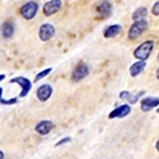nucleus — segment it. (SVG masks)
Masks as SVG:
<instances>
[{
  "instance_id": "obj_24",
  "label": "nucleus",
  "mask_w": 159,
  "mask_h": 159,
  "mask_svg": "<svg viewBox=\"0 0 159 159\" xmlns=\"http://www.w3.org/2000/svg\"><path fill=\"white\" fill-rule=\"evenodd\" d=\"M6 78V75L5 74H1L0 75V82L2 81V80H3L4 79Z\"/></svg>"
},
{
  "instance_id": "obj_15",
  "label": "nucleus",
  "mask_w": 159,
  "mask_h": 159,
  "mask_svg": "<svg viewBox=\"0 0 159 159\" xmlns=\"http://www.w3.org/2000/svg\"><path fill=\"white\" fill-rule=\"evenodd\" d=\"M15 33V26L13 23L6 22L2 25V35L5 38H10L14 35Z\"/></svg>"
},
{
  "instance_id": "obj_12",
  "label": "nucleus",
  "mask_w": 159,
  "mask_h": 159,
  "mask_svg": "<svg viewBox=\"0 0 159 159\" xmlns=\"http://www.w3.org/2000/svg\"><path fill=\"white\" fill-rule=\"evenodd\" d=\"M146 66H147V62L144 61H139L134 62L129 69L130 75L132 77H136L144 71Z\"/></svg>"
},
{
  "instance_id": "obj_16",
  "label": "nucleus",
  "mask_w": 159,
  "mask_h": 159,
  "mask_svg": "<svg viewBox=\"0 0 159 159\" xmlns=\"http://www.w3.org/2000/svg\"><path fill=\"white\" fill-rule=\"evenodd\" d=\"M99 12L103 16L108 17L111 12V5L107 0H104L99 7Z\"/></svg>"
},
{
  "instance_id": "obj_11",
  "label": "nucleus",
  "mask_w": 159,
  "mask_h": 159,
  "mask_svg": "<svg viewBox=\"0 0 159 159\" xmlns=\"http://www.w3.org/2000/svg\"><path fill=\"white\" fill-rule=\"evenodd\" d=\"M159 104L158 98L147 97L141 101V109L143 111L147 112L151 111L154 107H157Z\"/></svg>"
},
{
  "instance_id": "obj_22",
  "label": "nucleus",
  "mask_w": 159,
  "mask_h": 159,
  "mask_svg": "<svg viewBox=\"0 0 159 159\" xmlns=\"http://www.w3.org/2000/svg\"><path fill=\"white\" fill-rule=\"evenodd\" d=\"M130 92L128 91H122L120 93H119V98L121 99H127V97L129 96Z\"/></svg>"
},
{
  "instance_id": "obj_20",
  "label": "nucleus",
  "mask_w": 159,
  "mask_h": 159,
  "mask_svg": "<svg viewBox=\"0 0 159 159\" xmlns=\"http://www.w3.org/2000/svg\"><path fill=\"white\" fill-rule=\"evenodd\" d=\"M71 141H72V138L71 137H69V136H68V137H65L63 138V139H61V140H59V141L55 144V147H60V146H62V145L67 144V143H70Z\"/></svg>"
},
{
  "instance_id": "obj_2",
  "label": "nucleus",
  "mask_w": 159,
  "mask_h": 159,
  "mask_svg": "<svg viewBox=\"0 0 159 159\" xmlns=\"http://www.w3.org/2000/svg\"><path fill=\"white\" fill-rule=\"evenodd\" d=\"M148 27V22L146 19H140L134 21L128 31V38L130 40H134L140 37L143 33Z\"/></svg>"
},
{
  "instance_id": "obj_10",
  "label": "nucleus",
  "mask_w": 159,
  "mask_h": 159,
  "mask_svg": "<svg viewBox=\"0 0 159 159\" xmlns=\"http://www.w3.org/2000/svg\"><path fill=\"white\" fill-rule=\"evenodd\" d=\"M53 128V123L50 120H42L35 127V130L41 135H46Z\"/></svg>"
},
{
  "instance_id": "obj_23",
  "label": "nucleus",
  "mask_w": 159,
  "mask_h": 159,
  "mask_svg": "<svg viewBox=\"0 0 159 159\" xmlns=\"http://www.w3.org/2000/svg\"><path fill=\"white\" fill-rule=\"evenodd\" d=\"M4 157H5V154H4L3 151L0 150V159H4Z\"/></svg>"
},
{
  "instance_id": "obj_13",
  "label": "nucleus",
  "mask_w": 159,
  "mask_h": 159,
  "mask_svg": "<svg viewBox=\"0 0 159 159\" xmlns=\"http://www.w3.org/2000/svg\"><path fill=\"white\" fill-rule=\"evenodd\" d=\"M122 30H123V28L119 24L111 25L105 30L104 33H103V37L105 38H114L119 34H120Z\"/></svg>"
},
{
  "instance_id": "obj_5",
  "label": "nucleus",
  "mask_w": 159,
  "mask_h": 159,
  "mask_svg": "<svg viewBox=\"0 0 159 159\" xmlns=\"http://www.w3.org/2000/svg\"><path fill=\"white\" fill-rule=\"evenodd\" d=\"M89 74V68L86 64L80 63L72 71V80L75 82H79L84 79Z\"/></svg>"
},
{
  "instance_id": "obj_25",
  "label": "nucleus",
  "mask_w": 159,
  "mask_h": 159,
  "mask_svg": "<svg viewBox=\"0 0 159 159\" xmlns=\"http://www.w3.org/2000/svg\"><path fill=\"white\" fill-rule=\"evenodd\" d=\"M157 150H158V141L157 142Z\"/></svg>"
},
{
  "instance_id": "obj_19",
  "label": "nucleus",
  "mask_w": 159,
  "mask_h": 159,
  "mask_svg": "<svg viewBox=\"0 0 159 159\" xmlns=\"http://www.w3.org/2000/svg\"><path fill=\"white\" fill-rule=\"evenodd\" d=\"M52 68H48V69H44V70L42 71V72H38L34 78V83H37V82H38L42 79L45 78V76H47L48 75H49V73L52 72Z\"/></svg>"
},
{
  "instance_id": "obj_4",
  "label": "nucleus",
  "mask_w": 159,
  "mask_h": 159,
  "mask_svg": "<svg viewBox=\"0 0 159 159\" xmlns=\"http://www.w3.org/2000/svg\"><path fill=\"white\" fill-rule=\"evenodd\" d=\"M11 83H16L19 84L22 88V91L20 93V97H25L27 96L30 91L32 89V83L27 78L23 76H18L11 80Z\"/></svg>"
},
{
  "instance_id": "obj_1",
  "label": "nucleus",
  "mask_w": 159,
  "mask_h": 159,
  "mask_svg": "<svg viewBox=\"0 0 159 159\" xmlns=\"http://www.w3.org/2000/svg\"><path fill=\"white\" fill-rule=\"evenodd\" d=\"M154 47V42L152 40L146 41L139 45L134 51V57L139 61H146L151 54Z\"/></svg>"
},
{
  "instance_id": "obj_3",
  "label": "nucleus",
  "mask_w": 159,
  "mask_h": 159,
  "mask_svg": "<svg viewBox=\"0 0 159 159\" xmlns=\"http://www.w3.org/2000/svg\"><path fill=\"white\" fill-rule=\"evenodd\" d=\"M39 7L38 3L34 1L28 2L21 8V15L25 19L31 20L36 16Z\"/></svg>"
},
{
  "instance_id": "obj_14",
  "label": "nucleus",
  "mask_w": 159,
  "mask_h": 159,
  "mask_svg": "<svg viewBox=\"0 0 159 159\" xmlns=\"http://www.w3.org/2000/svg\"><path fill=\"white\" fill-rule=\"evenodd\" d=\"M148 15V11H147V7H141L136 9L134 11V13L132 14V19L134 21H137V20L140 19H145V18Z\"/></svg>"
},
{
  "instance_id": "obj_18",
  "label": "nucleus",
  "mask_w": 159,
  "mask_h": 159,
  "mask_svg": "<svg viewBox=\"0 0 159 159\" xmlns=\"http://www.w3.org/2000/svg\"><path fill=\"white\" fill-rule=\"evenodd\" d=\"M144 94L145 91H141V92H138L137 94H130V95H129L127 99L128 100L130 104H134V103H137L139 98L141 97L142 96H143Z\"/></svg>"
},
{
  "instance_id": "obj_21",
  "label": "nucleus",
  "mask_w": 159,
  "mask_h": 159,
  "mask_svg": "<svg viewBox=\"0 0 159 159\" xmlns=\"http://www.w3.org/2000/svg\"><path fill=\"white\" fill-rule=\"evenodd\" d=\"M152 14L154 15V16L157 17L159 15V2H156L154 3V5L153 6V7H152L151 10Z\"/></svg>"
},
{
  "instance_id": "obj_8",
  "label": "nucleus",
  "mask_w": 159,
  "mask_h": 159,
  "mask_svg": "<svg viewBox=\"0 0 159 159\" xmlns=\"http://www.w3.org/2000/svg\"><path fill=\"white\" fill-rule=\"evenodd\" d=\"M52 91H53V89L50 84H42L37 90V97L41 102L47 101L52 96Z\"/></svg>"
},
{
  "instance_id": "obj_17",
  "label": "nucleus",
  "mask_w": 159,
  "mask_h": 159,
  "mask_svg": "<svg viewBox=\"0 0 159 159\" xmlns=\"http://www.w3.org/2000/svg\"><path fill=\"white\" fill-rule=\"evenodd\" d=\"M2 92H3V90H2V88H0V103L2 105H13L16 103L18 102V99H17V97L11 98L10 99H6L2 97Z\"/></svg>"
},
{
  "instance_id": "obj_6",
  "label": "nucleus",
  "mask_w": 159,
  "mask_h": 159,
  "mask_svg": "<svg viewBox=\"0 0 159 159\" xmlns=\"http://www.w3.org/2000/svg\"><path fill=\"white\" fill-rule=\"evenodd\" d=\"M56 30L55 27L50 23H45L41 25L39 29V38L42 42H48L55 35Z\"/></svg>"
},
{
  "instance_id": "obj_9",
  "label": "nucleus",
  "mask_w": 159,
  "mask_h": 159,
  "mask_svg": "<svg viewBox=\"0 0 159 159\" xmlns=\"http://www.w3.org/2000/svg\"><path fill=\"white\" fill-rule=\"evenodd\" d=\"M130 111H131V107L130 105L123 104L112 111L109 114L108 117L109 119H116V118L122 119L128 116Z\"/></svg>"
},
{
  "instance_id": "obj_7",
  "label": "nucleus",
  "mask_w": 159,
  "mask_h": 159,
  "mask_svg": "<svg viewBox=\"0 0 159 159\" xmlns=\"http://www.w3.org/2000/svg\"><path fill=\"white\" fill-rule=\"evenodd\" d=\"M61 0H50V1H48L43 6V14L47 17L54 15L61 9Z\"/></svg>"
}]
</instances>
